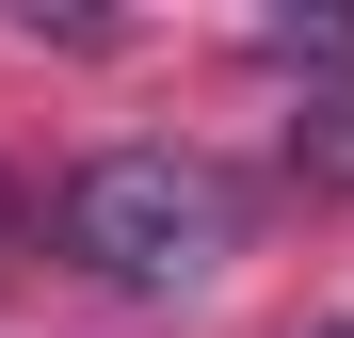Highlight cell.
I'll return each mask as SVG.
<instances>
[{"instance_id": "6da1fadb", "label": "cell", "mask_w": 354, "mask_h": 338, "mask_svg": "<svg viewBox=\"0 0 354 338\" xmlns=\"http://www.w3.org/2000/svg\"><path fill=\"white\" fill-rule=\"evenodd\" d=\"M225 242H242V194L177 145H113L65 178V258H97L113 290H194Z\"/></svg>"}, {"instance_id": "7a4b0ae2", "label": "cell", "mask_w": 354, "mask_h": 338, "mask_svg": "<svg viewBox=\"0 0 354 338\" xmlns=\"http://www.w3.org/2000/svg\"><path fill=\"white\" fill-rule=\"evenodd\" d=\"M306 338H354V322H306Z\"/></svg>"}]
</instances>
